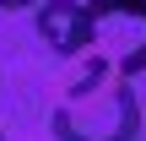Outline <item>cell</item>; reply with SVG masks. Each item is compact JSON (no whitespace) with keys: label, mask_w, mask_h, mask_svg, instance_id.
Here are the masks:
<instances>
[{"label":"cell","mask_w":146,"mask_h":141,"mask_svg":"<svg viewBox=\"0 0 146 141\" xmlns=\"http://www.w3.org/2000/svg\"><path fill=\"white\" fill-rule=\"evenodd\" d=\"M49 130L54 141H141V98L130 82H70Z\"/></svg>","instance_id":"6da1fadb"},{"label":"cell","mask_w":146,"mask_h":141,"mask_svg":"<svg viewBox=\"0 0 146 141\" xmlns=\"http://www.w3.org/2000/svg\"><path fill=\"white\" fill-rule=\"evenodd\" d=\"M76 82H130L146 71V5L87 0V43Z\"/></svg>","instance_id":"7a4b0ae2"},{"label":"cell","mask_w":146,"mask_h":141,"mask_svg":"<svg viewBox=\"0 0 146 141\" xmlns=\"http://www.w3.org/2000/svg\"><path fill=\"white\" fill-rule=\"evenodd\" d=\"M27 5H38V0H0V11H27Z\"/></svg>","instance_id":"277c9868"},{"label":"cell","mask_w":146,"mask_h":141,"mask_svg":"<svg viewBox=\"0 0 146 141\" xmlns=\"http://www.w3.org/2000/svg\"><path fill=\"white\" fill-rule=\"evenodd\" d=\"M125 5H146V0H125Z\"/></svg>","instance_id":"5b68a950"},{"label":"cell","mask_w":146,"mask_h":141,"mask_svg":"<svg viewBox=\"0 0 146 141\" xmlns=\"http://www.w3.org/2000/svg\"><path fill=\"white\" fill-rule=\"evenodd\" d=\"M33 22H38V38H43L49 54H60V60L81 54V43H87V0H38Z\"/></svg>","instance_id":"3957f363"},{"label":"cell","mask_w":146,"mask_h":141,"mask_svg":"<svg viewBox=\"0 0 146 141\" xmlns=\"http://www.w3.org/2000/svg\"><path fill=\"white\" fill-rule=\"evenodd\" d=\"M0 141H5V130H0Z\"/></svg>","instance_id":"8992f818"}]
</instances>
